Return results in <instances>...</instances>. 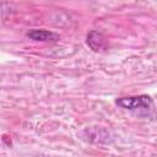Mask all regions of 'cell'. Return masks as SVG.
I'll return each instance as SVG.
<instances>
[{
    "label": "cell",
    "mask_w": 157,
    "mask_h": 157,
    "mask_svg": "<svg viewBox=\"0 0 157 157\" xmlns=\"http://www.w3.org/2000/svg\"><path fill=\"white\" fill-rule=\"evenodd\" d=\"M152 103L150 96L142 94L136 97H124L117 99V104L125 109H137V108H147Z\"/></svg>",
    "instance_id": "6da1fadb"
},
{
    "label": "cell",
    "mask_w": 157,
    "mask_h": 157,
    "mask_svg": "<svg viewBox=\"0 0 157 157\" xmlns=\"http://www.w3.org/2000/svg\"><path fill=\"white\" fill-rule=\"evenodd\" d=\"M87 44L96 52H98V50L101 52L107 48V42H105L104 37L97 31H91L87 34Z\"/></svg>",
    "instance_id": "3957f363"
},
{
    "label": "cell",
    "mask_w": 157,
    "mask_h": 157,
    "mask_svg": "<svg viewBox=\"0 0 157 157\" xmlns=\"http://www.w3.org/2000/svg\"><path fill=\"white\" fill-rule=\"evenodd\" d=\"M27 37L34 40H40V42H55L59 39V36L55 32H52L48 29H32L27 33Z\"/></svg>",
    "instance_id": "7a4b0ae2"
}]
</instances>
